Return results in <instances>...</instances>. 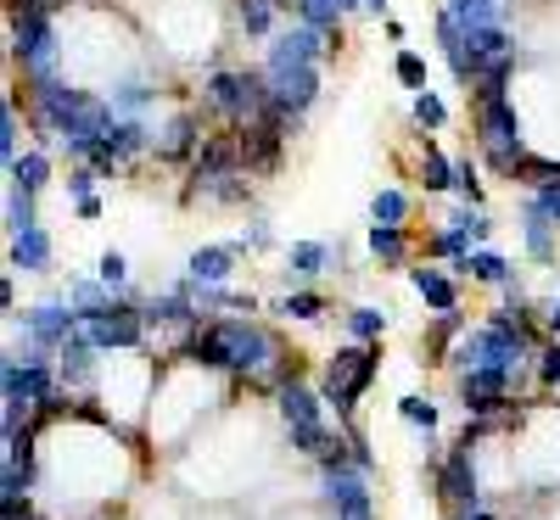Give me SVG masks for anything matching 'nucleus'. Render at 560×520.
Listing matches in <instances>:
<instances>
[{"label":"nucleus","mask_w":560,"mask_h":520,"mask_svg":"<svg viewBox=\"0 0 560 520\" xmlns=\"http://www.w3.org/2000/svg\"><path fill=\"white\" fill-rule=\"evenodd\" d=\"M409 213H415V202L398 185H382V191L370 197V224H409Z\"/></svg>","instance_id":"bb28decb"},{"label":"nucleus","mask_w":560,"mask_h":520,"mask_svg":"<svg viewBox=\"0 0 560 520\" xmlns=\"http://www.w3.org/2000/svg\"><path fill=\"white\" fill-rule=\"evenodd\" d=\"M538 324H544V336H555V342H560V297H549V303L538 308Z\"/></svg>","instance_id":"58836bf2"},{"label":"nucleus","mask_w":560,"mask_h":520,"mask_svg":"<svg viewBox=\"0 0 560 520\" xmlns=\"http://www.w3.org/2000/svg\"><path fill=\"white\" fill-rule=\"evenodd\" d=\"M398 419L432 437V432H438V419H443V409H438L432 398H420V392H404V398H398Z\"/></svg>","instance_id":"c756f323"},{"label":"nucleus","mask_w":560,"mask_h":520,"mask_svg":"<svg viewBox=\"0 0 560 520\" xmlns=\"http://www.w3.org/2000/svg\"><path fill=\"white\" fill-rule=\"evenodd\" d=\"M34 224H39V197L23 185H7V235H23Z\"/></svg>","instance_id":"cd10ccee"},{"label":"nucleus","mask_w":560,"mask_h":520,"mask_svg":"<svg viewBox=\"0 0 560 520\" xmlns=\"http://www.w3.org/2000/svg\"><path fill=\"white\" fill-rule=\"evenodd\" d=\"M516 185H522V191H555V185H560V157H527L522 163V174H516Z\"/></svg>","instance_id":"2f4dec72"},{"label":"nucleus","mask_w":560,"mask_h":520,"mask_svg":"<svg viewBox=\"0 0 560 520\" xmlns=\"http://www.w3.org/2000/svg\"><path fill=\"white\" fill-rule=\"evenodd\" d=\"M415 185L427 197H448L454 191V157H443V146L427 134V129H415Z\"/></svg>","instance_id":"9b49d317"},{"label":"nucleus","mask_w":560,"mask_h":520,"mask_svg":"<svg viewBox=\"0 0 560 520\" xmlns=\"http://www.w3.org/2000/svg\"><path fill=\"white\" fill-rule=\"evenodd\" d=\"M471 330V319H465V308H448V314H432V324H427V358L420 364H448V353H454V342Z\"/></svg>","instance_id":"a211bd4d"},{"label":"nucleus","mask_w":560,"mask_h":520,"mask_svg":"<svg viewBox=\"0 0 560 520\" xmlns=\"http://www.w3.org/2000/svg\"><path fill=\"white\" fill-rule=\"evenodd\" d=\"M45 7H51V12H68V7H73V0H45Z\"/></svg>","instance_id":"c03bdc74"},{"label":"nucleus","mask_w":560,"mask_h":520,"mask_svg":"<svg viewBox=\"0 0 560 520\" xmlns=\"http://www.w3.org/2000/svg\"><path fill=\"white\" fill-rule=\"evenodd\" d=\"M51 174H57V163H51V152L45 146H23V157L7 168V185H23V191H45V185H51Z\"/></svg>","instance_id":"412c9836"},{"label":"nucleus","mask_w":560,"mask_h":520,"mask_svg":"<svg viewBox=\"0 0 560 520\" xmlns=\"http://www.w3.org/2000/svg\"><path fill=\"white\" fill-rule=\"evenodd\" d=\"M73 213H79L84 224H96V218H102V197H84V202H73Z\"/></svg>","instance_id":"ea45409f"},{"label":"nucleus","mask_w":560,"mask_h":520,"mask_svg":"<svg viewBox=\"0 0 560 520\" xmlns=\"http://www.w3.org/2000/svg\"><path fill=\"white\" fill-rule=\"evenodd\" d=\"M236 247H242V252H269V247H275V229H269V218H247V229L236 235Z\"/></svg>","instance_id":"e433bc0d"},{"label":"nucleus","mask_w":560,"mask_h":520,"mask_svg":"<svg viewBox=\"0 0 560 520\" xmlns=\"http://www.w3.org/2000/svg\"><path fill=\"white\" fill-rule=\"evenodd\" d=\"M319 498H325V509H331L337 520H364V515H376V498H370V470H359V464H331V470H319Z\"/></svg>","instance_id":"0eeeda50"},{"label":"nucleus","mask_w":560,"mask_h":520,"mask_svg":"<svg viewBox=\"0 0 560 520\" xmlns=\"http://www.w3.org/2000/svg\"><path fill=\"white\" fill-rule=\"evenodd\" d=\"M454 197H459V202H471V208L488 202V191H482V163L454 157Z\"/></svg>","instance_id":"72a5a7b5"},{"label":"nucleus","mask_w":560,"mask_h":520,"mask_svg":"<svg viewBox=\"0 0 560 520\" xmlns=\"http://www.w3.org/2000/svg\"><path fill=\"white\" fill-rule=\"evenodd\" d=\"M73 330H79V314H73L68 297H45V303L23 308V342H34V347H45V353H57Z\"/></svg>","instance_id":"1a4fd4ad"},{"label":"nucleus","mask_w":560,"mask_h":520,"mask_svg":"<svg viewBox=\"0 0 560 520\" xmlns=\"http://www.w3.org/2000/svg\"><path fill=\"white\" fill-rule=\"evenodd\" d=\"M459 520H499V509H493V504H482V509H471V515H459Z\"/></svg>","instance_id":"79ce46f5"},{"label":"nucleus","mask_w":560,"mask_h":520,"mask_svg":"<svg viewBox=\"0 0 560 520\" xmlns=\"http://www.w3.org/2000/svg\"><path fill=\"white\" fill-rule=\"evenodd\" d=\"M96 280H107L118 297H129V258H124L118 247H107V252L96 258Z\"/></svg>","instance_id":"f704fd0d"},{"label":"nucleus","mask_w":560,"mask_h":520,"mask_svg":"<svg viewBox=\"0 0 560 520\" xmlns=\"http://www.w3.org/2000/svg\"><path fill=\"white\" fill-rule=\"evenodd\" d=\"M465 102H471V140H477L482 168L493 179L516 185V174L533 152H527V129H522L516 96H510V79H477L471 90H465Z\"/></svg>","instance_id":"f257e3e1"},{"label":"nucleus","mask_w":560,"mask_h":520,"mask_svg":"<svg viewBox=\"0 0 560 520\" xmlns=\"http://www.w3.org/2000/svg\"><path fill=\"white\" fill-rule=\"evenodd\" d=\"M28 129V113L18 107V90H7V96H0V163H18L23 152H18V134Z\"/></svg>","instance_id":"5701e85b"},{"label":"nucleus","mask_w":560,"mask_h":520,"mask_svg":"<svg viewBox=\"0 0 560 520\" xmlns=\"http://www.w3.org/2000/svg\"><path fill=\"white\" fill-rule=\"evenodd\" d=\"M197 107L208 113L213 129H247L269 113V79L264 68H247V62H213Z\"/></svg>","instance_id":"f03ea898"},{"label":"nucleus","mask_w":560,"mask_h":520,"mask_svg":"<svg viewBox=\"0 0 560 520\" xmlns=\"http://www.w3.org/2000/svg\"><path fill=\"white\" fill-rule=\"evenodd\" d=\"M443 12L459 28H482V23H504V0H443Z\"/></svg>","instance_id":"a878e982"},{"label":"nucleus","mask_w":560,"mask_h":520,"mask_svg":"<svg viewBox=\"0 0 560 520\" xmlns=\"http://www.w3.org/2000/svg\"><path fill=\"white\" fill-rule=\"evenodd\" d=\"M409 274V286H415V297L427 303L432 314H448V308H459V274L454 269H438V263H409L404 269Z\"/></svg>","instance_id":"f8f14e48"},{"label":"nucleus","mask_w":560,"mask_h":520,"mask_svg":"<svg viewBox=\"0 0 560 520\" xmlns=\"http://www.w3.org/2000/svg\"><path fill=\"white\" fill-rule=\"evenodd\" d=\"M7 258H12V269H23V274H51V263H57L51 229L34 224V229H23V235H7Z\"/></svg>","instance_id":"4468645a"},{"label":"nucleus","mask_w":560,"mask_h":520,"mask_svg":"<svg viewBox=\"0 0 560 520\" xmlns=\"http://www.w3.org/2000/svg\"><path fill=\"white\" fill-rule=\"evenodd\" d=\"M459 274L471 280V286H516V263H510L504 252H493V247H477Z\"/></svg>","instance_id":"aec40b11"},{"label":"nucleus","mask_w":560,"mask_h":520,"mask_svg":"<svg viewBox=\"0 0 560 520\" xmlns=\"http://www.w3.org/2000/svg\"><path fill=\"white\" fill-rule=\"evenodd\" d=\"M62 297H68V303H73V314L84 319V314H96V308H107V303H113L118 292L107 286V280H84V274H73L68 286H62Z\"/></svg>","instance_id":"b1692460"},{"label":"nucleus","mask_w":560,"mask_h":520,"mask_svg":"<svg viewBox=\"0 0 560 520\" xmlns=\"http://www.w3.org/2000/svg\"><path fill=\"white\" fill-rule=\"evenodd\" d=\"M432 493H438V504H443L448 520H459V515H471V509L488 504L482 464H477V448L471 442H454V448H443L432 459Z\"/></svg>","instance_id":"39448f33"},{"label":"nucleus","mask_w":560,"mask_h":520,"mask_svg":"<svg viewBox=\"0 0 560 520\" xmlns=\"http://www.w3.org/2000/svg\"><path fill=\"white\" fill-rule=\"evenodd\" d=\"M387 39H393V45H404V39H409V28H404L398 17H387Z\"/></svg>","instance_id":"a19ab883"},{"label":"nucleus","mask_w":560,"mask_h":520,"mask_svg":"<svg viewBox=\"0 0 560 520\" xmlns=\"http://www.w3.org/2000/svg\"><path fill=\"white\" fill-rule=\"evenodd\" d=\"M387 7H393V0H364V12H370V17H387Z\"/></svg>","instance_id":"37998d69"},{"label":"nucleus","mask_w":560,"mask_h":520,"mask_svg":"<svg viewBox=\"0 0 560 520\" xmlns=\"http://www.w3.org/2000/svg\"><path fill=\"white\" fill-rule=\"evenodd\" d=\"M409 118H415V129L438 134V129L448 123V102L438 96V90H415V102H409Z\"/></svg>","instance_id":"c85d7f7f"},{"label":"nucleus","mask_w":560,"mask_h":520,"mask_svg":"<svg viewBox=\"0 0 560 520\" xmlns=\"http://www.w3.org/2000/svg\"><path fill=\"white\" fill-rule=\"evenodd\" d=\"M102 358H107V353H102L96 342H90L84 330H73V336H68V342L57 347V381H62V387H68L73 398H90V392H102V369H107Z\"/></svg>","instance_id":"6e6552de"},{"label":"nucleus","mask_w":560,"mask_h":520,"mask_svg":"<svg viewBox=\"0 0 560 520\" xmlns=\"http://www.w3.org/2000/svg\"><path fill=\"white\" fill-rule=\"evenodd\" d=\"M275 314H280V319H298V324H319L325 314H331V297L314 292V286H292L287 297L275 303Z\"/></svg>","instance_id":"4be33fe9"},{"label":"nucleus","mask_w":560,"mask_h":520,"mask_svg":"<svg viewBox=\"0 0 560 520\" xmlns=\"http://www.w3.org/2000/svg\"><path fill=\"white\" fill-rule=\"evenodd\" d=\"M264 79H269V102L292 118V129H303V118L319 107V90H325V62H298V57H275L264 51Z\"/></svg>","instance_id":"20e7f679"},{"label":"nucleus","mask_w":560,"mask_h":520,"mask_svg":"<svg viewBox=\"0 0 560 520\" xmlns=\"http://www.w3.org/2000/svg\"><path fill=\"white\" fill-rule=\"evenodd\" d=\"M79 330H84V336L96 342L102 353H140V347H147V308H140V297L129 292V297H113V303L96 308V314H84Z\"/></svg>","instance_id":"423d86ee"},{"label":"nucleus","mask_w":560,"mask_h":520,"mask_svg":"<svg viewBox=\"0 0 560 520\" xmlns=\"http://www.w3.org/2000/svg\"><path fill=\"white\" fill-rule=\"evenodd\" d=\"M364 520H376V515H364Z\"/></svg>","instance_id":"a18cd8bd"},{"label":"nucleus","mask_w":560,"mask_h":520,"mask_svg":"<svg viewBox=\"0 0 560 520\" xmlns=\"http://www.w3.org/2000/svg\"><path fill=\"white\" fill-rule=\"evenodd\" d=\"M393 79L409 90V96H415V90H432V68H427V57H420V51H409V45H404V51L393 57Z\"/></svg>","instance_id":"7c9ffc66"},{"label":"nucleus","mask_w":560,"mask_h":520,"mask_svg":"<svg viewBox=\"0 0 560 520\" xmlns=\"http://www.w3.org/2000/svg\"><path fill=\"white\" fill-rule=\"evenodd\" d=\"M364 247H370V258H376L382 269H409V258H415V229H409V224H370V229H364Z\"/></svg>","instance_id":"2eb2a0df"},{"label":"nucleus","mask_w":560,"mask_h":520,"mask_svg":"<svg viewBox=\"0 0 560 520\" xmlns=\"http://www.w3.org/2000/svg\"><path fill=\"white\" fill-rule=\"evenodd\" d=\"M522 235H527V258H533V263H555V258H560V241H555L560 224L544 218L533 202H522Z\"/></svg>","instance_id":"6ab92c4d"},{"label":"nucleus","mask_w":560,"mask_h":520,"mask_svg":"<svg viewBox=\"0 0 560 520\" xmlns=\"http://www.w3.org/2000/svg\"><path fill=\"white\" fill-rule=\"evenodd\" d=\"M342 324H348V342H382L393 319H387V308L359 303V308H348V314H342Z\"/></svg>","instance_id":"393cba45"},{"label":"nucleus","mask_w":560,"mask_h":520,"mask_svg":"<svg viewBox=\"0 0 560 520\" xmlns=\"http://www.w3.org/2000/svg\"><path fill=\"white\" fill-rule=\"evenodd\" d=\"M348 448H353V464H359V470H370V476H376V448H370V437L359 432V419H348Z\"/></svg>","instance_id":"4c0bfd02"},{"label":"nucleus","mask_w":560,"mask_h":520,"mask_svg":"<svg viewBox=\"0 0 560 520\" xmlns=\"http://www.w3.org/2000/svg\"><path fill=\"white\" fill-rule=\"evenodd\" d=\"M230 17L247 39H269L280 17H292V0H230Z\"/></svg>","instance_id":"dca6fc26"},{"label":"nucleus","mask_w":560,"mask_h":520,"mask_svg":"<svg viewBox=\"0 0 560 520\" xmlns=\"http://www.w3.org/2000/svg\"><path fill=\"white\" fill-rule=\"evenodd\" d=\"M107 102H113L118 118H147V123H152L163 90H158L152 79H118V84H107Z\"/></svg>","instance_id":"f3484780"},{"label":"nucleus","mask_w":560,"mask_h":520,"mask_svg":"<svg viewBox=\"0 0 560 520\" xmlns=\"http://www.w3.org/2000/svg\"><path fill=\"white\" fill-rule=\"evenodd\" d=\"M342 269V241H292L287 247V286H314L319 274Z\"/></svg>","instance_id":"9d476101"},{"label":"nucleus","mask_w":560,"mask_h":520,"mask_svg":"<svg viewBox=\"0 0 560 520\" xmlns=\"http://www.w3.org/2000/svg\"><path fill=\"white\" fill-rule=\"evenodd\" d=\"M96 179H102V174L90 168V163H68V179H62V185H68L73 202H84V197H96Z\"/></svg>","instance_id":"c9c22d12"},{"label":"nucleus","mask_w":560,"mask_h":520,"mask_svg":"<svg viewBox=\"0 0 560 520\" xmlns=\"http://www.w3.org/2000/svg\"><path fill=\"white\" fill-rule=\"evenodd\" d=\"M376 375H382V342H342L331 358H325L319 398L337 414V425L359 419V403H364L370 387H376Z\"/></svg>","instance_id":"7ed1b4c3"},{"label":"nucleus","mask_w":560,"mask_h":520,"mask_svg":"<svg viewBox=\"0 0 560 520\" xmlns=\"http://www.w3.org/2000/svg\"><path fill=\"white\" fill-rule=\"evenodd\" d=\"M533 392L538 398H555L560 392V342L549 336L544 347H538V369H533Z\"/></svg>","instance_id":"473e14b6"},{"label":"nucleus","mask_w":560,"mask_h":520,"mask_svg":"<svg viewBox=\"0 0 560 520\" xmlns=\"http://www.w3.org/2000/svg\"><path fill=\"white\" fill-rule=\"evenodd\" d=\"M236 263H242L236 241H213V247H197L191 258H185V280H197V286H230Z\"/></svg>","instance_id":"ddd939ff"}]
</instances>
